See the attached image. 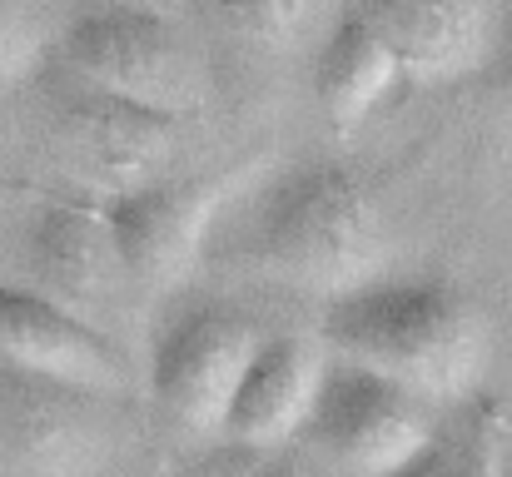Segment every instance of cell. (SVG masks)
<instances>
[{
  "label": "cell",
  "mask_w": 512,
  "mask_h": 477,
  "mask_svg": "<svg viewBox=\"0 0 512 477\" xmlns=\"http://www.w3.org/2000/svg\"><path fill=\"white\" fill-rule=\"evenodd\" d=\"M219 259L264 284L339 299L388 269V219L373 184L343 159H294L234 214H219Z\"/></svg>",
  "instance_id": "6da1fadb"
},
{
  "label": "cell",
  "mask_w": 512,
  "mask_h": 477,
  "mask_svg": "<svg viewBox=\"0 0 512 477\" xmlns=\"http://www.w3.org/2000/svg\"><path fill=\"white\" fill-rule=\"evenodd\" d=\"M324 348L393 378L428 408H443L483 383L488 314L448 279L383 274L324 299Z\"/></svg>",
  "instance_id": "7a4b0ae2"
},
{
  "label": "cell",
  "mask_w": 512,
  "mask_h": 477,
  "mask_svg": "<svg viewBox=\"0 0 512 477\" xmlns=\"http://www.w3.org/2000/svg\"><path fill=\"white\" fill-rule=\"evenodd\" d=\"M60 60L80 85L174 120H189L204 105V70L194 45L170 15L140 0L85 5L60 35Z\"/></svg>",
  "instance_id": "3957f363"
},
{
  "label": "cell",
  "mask_w": 512,
  "mask_h": 477,
  "mask_svg": "<svg viewBox=\"0 0 512 477\" xmlns=\"http://www.w3.org/2000/svg\"><path fill=\"white\" fill-rule=\"evenodd\" d=\"M304 438L348 477H403L438 443L423 398L348 358H329Z\"/></svg>",
  "instance_id": "277c9868"
},
{
  "label": "cell",
  "mask_w": 512,
  "mask_h": 477,
  "mask_svg": "<svg viewBox=\"0 0 512 477\" xmlns=\"http://www.w3.org/2000/svg\"><path fill=\"white\" fill-rule=\"evenodd\" d=\"M269 333L244 314L224 304H199L174 314L150 348V393L189 433H219L224 413L234 403V388L244 368L254 363L259 343Z\"/></svg>",
  "instance_id": "5b68a950"
},
{
  "label": "cell",
  "mask_w": 512,
  "mask_h": 477,
  "mask_svg": "<svg viewBox=\"0 0 512 477\" xmlns=\"http://www.w3.org/2000/svg\"><path fill=\"white\" fill-rule=\"evenodd\" d=\"M110 423L95 393L0 358V477H95Z\"/></svg>",
  "instance_id": "8992f818"
},
{
  "label": "cell",
  "mask_w": 512,
  "mask_h": 477,
  "mask_svg": "<svg viewBox=\"0 0 512 477\" xmlns=\"http://www.w3.org/2000/svg\"><path fill=\"white\" fill-rule=\"evenodd\" d=\"M50 135H55L60 159L105 199L170 179L174 159L184 155V120L145 110L120 95H105L80 80L55 105Z\"/></svg>",
  "instance_id": "52a82bcc"
},
{
  "label": "cell",
  "mask_w": 512,
  "mask_h": 477,
  "mask_svg": "<svg viewBox=\"0 0 512 477\" xmlns=\"http://www.w3.org/2000/svg\"><path fill=\"white\" fill-rule=\"evenodd\" d=\"M224 204H229V179H184V174L105 199V219L115 229L125 274L145 289H165L179 274H189L204 259Z\"/></svg>",
  "instance_id": "ba28073f"
},
{
  "label": "cell",
  "mask_w": 512,
  "mask_h": 477,
  "mask_svg": "<svg viewBox=\"0 0 512 477\" xmlns=\"http://www.w3.org/2000/svg\"><path fill=\"white\" fill-rule=\"evenodd\" d=\"M0 358L45 378H60L70 388H85L95 398L120 393L125 363L120 348L70 304H60L45 289L5 284L0 279Z\"/></svg>",
  "instance_id": "9c48e42d"
},
{
  "label": "cell",
  "mask_w": 512,
  "mask_h": 477,
  "mask_svg": "<svg viewBox=\"0 0 512 477\" xmlns=\"http://www.w3.org/2000/svg\"><path fill=\"white\" fill-rule=\"evenodd\" d=\"M398 55L408 80L443 85L478 75L493 50L503 0H343Z\"/></svg>",
  "instance_id": "30bf717a"
},
{
  "label": "cell",
  "mask_w": 512,
  "mask_h": 477,
  "mask_svg": "<svg viewBox=\"0 0 512 477\" xmlns=\"http://www.w3.org/2000/svg\"><path fill=\"white\" fill-rule=\"evenodd\" d=\"M324 368H329V358L314 338L269 333L234 388L219 438H234L259 453H284V443L304 438V428H309Z\"/></svg>",
  "instance_id": "8fae6325"
},
{
  "label": "cell",
  "mask_w": 512,
  "mask_h": 477,
  "mask_svg": "<svg viewBox=\"0 0 512 477\" xmlns=\"http://www.w3.org/2000/svg\"><path fill=\"white\" fill-rule=\"evenodd\" d=\"M25 259L45 294H55L70 309H100L110 294L130 279L115 229L105 219V204H45L25 229Z\"/></svg>",
  "instance_id": "7c38bea8"
},
{
  "label": "cell",
  "mask_w": 512,
  "mask_h": 477,
  "mask_svg": "<svg viewBox=\"0 0 512 477\" xmlns=\"http://www.w3.org/2000/svg\"><path fill=\"white\" fill-rule=\"evenodd\" d=\"M403 80L408 75H403L398 55L383 45V35L343 5L329 25V40L319 45V65H314V95H319L324 115L334 120V130L353 135L363 120H373V110Z\"/></svg>",
  "instance_id": "4fadbf2b"
},
{
  "label": "cell",
  "mask_w": 512,
  "mask_h": 477,
  "mask_svg": "<svg viewBox=\"0 0 512 477\" xmlns=\"http://www.w3.org/2000/svg\"><path fill=\"white\" fill-rule=\"evenodd\" d=\"M194 10L229 40L259 45V50H294L314 15L319 0H194Z\"/></svg>",
  "instance_id": "5bb4252c"
},
{
  "label": "cell",
  "mask_w": 512,
  "mask_h": 477,
  "mask_svg": "<svg viewBox=\"0 0 512 477\" xmlns=\"http://www.w3.org/2000/svg\"><path fill=\"white\" fill-rule=\"evenodd\" d=\"M40 25L25 0H0V90H15L40 65Z\"/></svg>",
  "instance_id": "9a60e30c"
},
{
  "label": "cell",
  "mask_w": 512,
  "mask_h": 477,
  "mask_svg": "<svg viewBox=\"0 0 512 477\" xmlns=\"http://www.w3.org/2000/svg\"><path fill=\"white\" fill-rule=\"evenodd\" d=\"M264 463H269V453L244 448V443H234V438H219L214 448L194 453L174 477H259Z\"/></svg>",
  "instance_id": "2e32d148"
},
{
  "label": "cell",
  "mask_w": 512,
  "mask_h": 477,
  "mask_svg": "<svg viewBox=\"0 0 512 477\" xmlns=\"http://www.w3.org/2000/svg\"><path fill=\"white\" fill-rule=\"evenodd\" d=\"M493 453H498V443H473L463 453L433 443L403 477H493Z\"/></svg>",
  "instance_id": "e0dca14e"
},
{
  "label": "cell",
  "mask_w": 512,
  "mask_h": 477,
  "mask_svg": "<svg viewBox=\"0 0 512 477\" xmlns=\"http://www.w3.org/2000/svg\"><path fill=\"white\" fill-rule=\"evenodd\" d=\"M493 95L512 110V0H503L498 10V30H493V50H488V65H483Z\"/></svg>",
  "instance_id": "ac0fdd59"
},
{
  "label": "cell",
  "mask_w": 512,
  "mask_h": 477,
  "mask_svg": "<svg viewBox=\"0 0 512 477\" xmlns=\"http://www.w3.org/2000/svg\"><path fill=\"white\" fill-rule=\"evenodd\" d=\"M259 477H309V473H304L299 463H289L284 453H269V463H264V473Z\"/></svg>",
  "instance_id": "d6986e66"
},
{
  "label": "cell",
  "mask_w": 512,
  "mask_h": 477,
  "mask_svg": "<svg viewBox=\"0 0 512 477\" xmlns=\"http://www.w3.org/2000/svg\"><path fill=\"white\" fill-rule=\"evenodd\" d=\"M493 477H512V448H503V443L493 453Z\"/></svg>",
  "instance_id": "ffe728a7"
}]
</instances>
